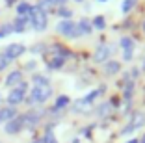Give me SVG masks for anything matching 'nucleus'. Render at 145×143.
I'll return each instance as SVG.
<instances>
[{"instance_id":"obj_1","label":"nucleus","mask_w":145,"mask_h":143,"mask_svg":"<svg viewBox=\"0 0 145 143\" xmlns=\"http://www.w3.org/2000/svg\"><path fill=\"white\" fill-rule=\"evenodd\" d=\"M52 97V87L50 86H34L30 93V99H24L26 104H45Z\"/></svg>"},{"instance_id":"obj_2","label":"nucleus","mask_w":145,"mask_h":143,"mask_svg":"<svg viewBox=\"0 0 145 143\" xmlns=\"http://www.w3.org/2000/svg\"><path fill=\"white\" fill-rule=\"evenodd\" d=\"M26 91H28V82L22 80L17 87H11V91L8 93V106H13V108H17L19 104L24 102V97H26Z\"/></svg>"},{"instance_id":"obj_3","label":"nucleus","mask_w":145,"mask_h":143,"mask_svg":"<svg viewBox=\"0 0 145 143\" xmlns=\"http://www.w3.org/2000/svg\"><path fill=\"white\" fill-rule=\"evenodd\" d=\"M141 126H145V114L143 112H134L130 115V121L125 125V128H121V136H128L132 132L140 130Z\"/></svg>"},{"instance_id":"obj_4","label":"nucleus","mask_w":145,"mask_h":143,"mask_svg":"<svg viewBox=\"0 0 145 143\" xmlns=\"http://www.w3.org/2000/svg\"><path fill=\"white\" fill-rule=\"evenodd\" d=\"M30 21H32V26H34V30H37V32L47 30L48 17H47V13H45V9H41L39 6L32 8V11H30Z\"/></svg>"},{"instance_id":"obj_5","label":"nucleus","mask_w":145,"mask_h":143,"mask_svg":"<svg viewBox=\"0 0 145 143\" xmlns=\"http://www.w3.org/2000/svg\"><path fill=\"white\" fill-rule=\"evenodd\" d=\"M43 115H45V114H43V110H30V112L22 114V117H24V128H28V130L37 128Z\"/></svg>"},{"instance_id":"obj_6","label":"nucleus","mask_w":145,"mask_h":143,"mask_svg":"<svg viewBox=\"0 0 145 143\" xmlns=\"http://www.w3.org/2000/svg\"><path fill=\"white\" fill-rule=\"evenodd\" d=\"M22 130H24V117H22V115H17V117H13L11 121L4 123V132L8 136H15Z\"/></svg>"},{"instance_id":"obj_7","label":"nucleus","mask_w":145,"mask_h":143,"mask_svg":"<svg viewBox=\"0 0 145 143\" xmlns=\"http://www.w3.org/2000/svg\"><path fill=\"white\" fill-rule=\"evenodd\" d=\"M56 30H58V34H61V35H65V37H78V28H76V24L69 19V21H61L60 24L56 26Z\"/></svg>"},{"instance_id":"obj_8","label":"nucleus","mask_w":145,"mask_h":143,"mask_svg":"<svg viewBox=\"0 0 145 143\" xmlns=\"http://www.w3.org/2000/svg\"><path fill=\"white\" fill-rule=\"evenodd\" d=\"M24 52H26V46L21 45V43H11V45H8L4 48V54L8 56L11 61H13V59H17V58H21Z\"/></svg>"},{"instance_id":"obj_9","label":"nucleus","mask_w":145,"mask_h":143,"mask_svg":"<svg viewBox=\"0 0 145 143\" xmlns=\"http://www.w3.org/2000/svg\"><path fill=\"white\" fill-rule=\"evenodd\" d=\"M110 54H112V48L108 45H101L97 48V50H95V54H93V59L97 63H101V61H106L108 58H110Z\"/></svg>"},{"instance_id":"obj_10","label":"nucleus","mask_w":145,"mask_h":143,"mask_svg":"<svg viewBox=\"0 0 145 143\" xmlns=\"http://www.w3.org/2000/svg\"><path fill=\"white\" fill-rule=\"evenodd\" d=\"M21 82H22V71H11L8 76H6L4 84L8 86V87H17Z\"/></svg>"},{"instance_id":"obj_11","label":"nucleus","mask_w":145,"mask_h":143,"mask_svg":"<svg viewBox=\"0 0 145 143\" xmlns=\"http://www.w3.org/2000/svg\"><path fill=\"white\" fill-rule=\"evenodd\" d=\"M17 108H13V106H4V108H0V123H8L11 121L13 117H17Z\"/></svg>"},{"instance_id":"obj_12","label":"nucleus","mask_w":145,"mask_h":143,"mask_svg":"<svg viewBox=\"0 0 145 143\" xmlns=\"http://www.w3.org/2000/svg\"><path fill=\"white\" fill-rule=\"evenodd\" d=\"M30 22V15H24V17H19L15 19V22H13V32H17V34H22L26 30V24Z\"/></svg>"},{"instance_id":"obj_13","label":"nucleus","mask_w":145,"mask_h":143,"mask_svg":"<svg viewBox=\"0 0 145 143\" xmlns=\"http://www.w3.org/2000/svg\"><path fill=\"white\" fill-rule=\"evenodd\" d=\"M119 71H121L119 61H115V59H110V61H106V63H104V74L114 76V74H117Z\"/></svg>"},{"instance_id":"obj_14","label":"nucleus","mask_w":145,"mask_h":143,"mask_svg":"<svg viewBox=\"0 0 145 143\" xmlns=\"http://www.w3.org/2000/svg\"><path fill=\"white\" fill-rule=\"evenodd\" d=\"M71 104V99L67 97V95H60V97L56 99V102H54V106H52V112H60V110H63V108H67V106Z\"/></svg>"},{"instance_id":"obj_15","label":"nucleus","mask_w":145,"mask_h":143,"mask_svg":"<svg viewBox=\"0 0 145 143\" xmlns=\"http://www.w3.org/2000/svg\"><path fill=\"white\" fill-rule=\"evenodd\" d=\"M76 28H78V34H86V35H88V34H91V30H93V26H91V22L89 21H86V19H82V21L80 22H78V24H76Z\"/></svg>"},{"instance_id":"obj_16","label":"nucleus","mask_w":145,"mask_h":143,"mask_svg":"<svg viewBox=\"0 0 145 143\" xmlns=\"http://www.w3.org/2000/svg\"><path fill=\"white\" fill-rule=\"evenodd\" d=\"M112 102H103V104L97 108V115L99 117H106V115H110V112H112Z\"/></svg>"},{"instance_id":"obj_17","label":"nucleus","mask_w":145,"mask_h":143,"mask_svg":"<svg viewBox=\"0 0 145 143\" xmlns=\"http://www.w3.org/2000/svg\"><path fill=\"white\" fill-rule=\"evenodd\" d=\"M132 93H134V82L127 80V86H125V91H123V101L128 102L130 99H132Z\"/></svg>"},{"instance_id":"obj_18","label":"nucleus","mask_w":145,"mask_h":143,"mask_svg":"<svg viewBox=\"0 0 145 143\" xmlns=\"http://www.w3.org/2000/svg\"><path fill=\"white\" fill-rule=\"evenodd\" d=\"M30 11H32V6L28 4V2H21V4L17 6V15H19V17L30 15Z\"/></svg>"},{"instance_id":"obj_19","label":"nucleus","mask_w":145,"mask_h":143,"mask_svg":"<svg viewBox=\"0 0 145 143\" xmlns=\"http://www.w3.org/2000/svg\"><path fill=\"white\" fill-rule=\"evenodd\" d=\"M41 139H43V143H58L54 132H52V126H48V128H47V132H45V136H43Z\"/></svg>"},{"instance_id":"obj_20","label":"nucleus","mask_w":145,"mask_h":143,"mask_svg":"<svg viewBox=\"0 0 145 143\" xmlns=\"http://www.w3.org/2000/svg\"><path fill=\"white\" fill-rule=\"evenodd\" d=\"M34 84L35 86H50V80H48L47 76H43V74H34Z\"/></svg>"},{"instance_id":"obj_21","label":"nucleus","mask_w":145,"mask_h":143,"mask_svg":"<svg viewBox=\"0 0 145 143\" xmlns=\"http://www.w3.org/2000/svg\"><path fill=\"white\" fill-rule=\"evenodd\" d=\"M63 61H65L63 58H60V56H54V58L50 59V63H48V69H61Z\"/></svg>"},{"instance_id":"obj_22","label":"nucleus","mask_w":145,"mask_h":143,"mask_svg":"<svg viewBox=\"0 0 145 143\" xmlns=\"http://www.w3.org/2000/svg\"><path fill=\"white\" fill-rule=\"evenodd\" d=\"M9 63H11V59H9L8 56H6L4 52H2V54H0V72L6 71V69L9 67Z\"/></svg>"},{"instance_id":"obj_23","label":"nucleus","mask_w":145,"mask_h":143,"mask_svg":"<svg viewBox=\"0 0 145 143\" xmlns=\"http://www.w3.org/2000/svg\"><path fill=\"white\" fill-rule=\"evenodd\" d=\"M121 46H123V50H132L134 48V41L130 37H121Z\"/></svg>"},{"instance_id":"obj_24","label":"nucleus","mask_w":145,"mask_h":143,"mask_svg":"<svg viewBox=\"0 0 145 143\" xmlns=\"http://www.w3.org/2000/svg\"><path fill=\"white\" fill-rule=\"evenodd\" d=\"M104 26H106V21H104V17H95V19H93V28L103 30Z\"/></svg>"},{"instance_id":"obj_25","label":"nucleus","mask_w":145,"mask_h":143,"mask_svg":"<svg viewBox=\"0 0 145 143\" xmlns=\"http://www.w3.org/2000/svg\"><path fill=\"white\" fill-rule=\"evenodd\" d=\"M134 6H136V0H123V13H130Z\"/></svg>"},{"instance_id":"obj_26","label":"nucleus","mask_w":145,"mask_h":143,"mask_svg":"<svg viewBox=\"0 0 145 143\" xmlns=\"http://www.w3.org/2000/svg\"><path fill=\"white\" fill-rule=\"evenodd\" d=\"M13 32V24H4L2 28H0V39L6 37V35H9Z\"/></svg>"},{"instance_id":"obj_27","label":"nucleus","mask_w":145,"mask_h":143,"mask_svg":"<svg viewBox=\"0 0 145 143\" xmlns=\"http://www.w3.org/2000/svg\"><path fill=\"white\" fill-rule=\"evenodd\" d=\"M58 15H60V17H65L69 21L71 15H72V11H69V9H65V8H60V9H58Z\"/></svg>"},{"instance_id":"obj_28","label":"nucleus","mask_w":145,"mask_h":143,"mask_svg":"<svg viewBox=\"0 0 145 143\" xmlns=\"http://www.w3.org/2000/svg\"><path fill=\"white\" fill-rule=\"evenodd\" d=\"M50 6H54V0H41V2H39V8H41V9L50 8Z\"/></svg>"},{"instance_id":"obj_29","label":"nucleus","mask_w":145,"mask_h":143,"mask_svg":"<svg viewBox=\"0 0 145 143\" xmlns=\"http://www.w3.org/2000/svg\"><path fill=\"white\" fill-rule=\"evenodd\" d=\"M123 59L125 61H130V59H132V50H125L123 52Z\"/></svg>"},{"instance_id":"obj_30","label":"nucleus","mask_w":145,"mask_h":143,"mask_svg":"<svg viewBox=\"0 0 145 143\" xmlns=\"http://www.w3.org/2000/svg\"><path fill=\"white\" fill-rule=\"evenodd\" d=\"M35 65H37L35 61H28V63L24 65V67H26V71H34V69H35Z\"/></svg>"},{"instance_id":"obj_31","label":"nucleus","mask_w":145,"mask_h":143,"mask_svg":"<svg viewBox=\"0 0 145 143\" xmlns=\"http://www.w3.org/2000/svg\"><path fill=\"white\" fill-rule=\"evenodd\" d=\"M32 50H34L35 54H37V52H43V50H45V45H35L34 48H32Z\"/></svg>"},{"instance_id":"obj_32","label":"nucleus","mask_w":145,"mask_h":143,"mask_svg":"<svg viewBox=\"0 0 145 143\" xmlns=\"http://www.w3.org/2000/svg\"><path fill=\"white\" fill-rule=\"evenodd\" d=\"M127 143H140V139H136V138H130Z\"/></svg>"},{"instance_id":"obj_33","label":"nucleus","mask_w":145,"mask_h":143,"mask_svg":"<svg viewBox=\"0 0 145 143\" xmlns=\"http://www.w3.org/2000/svg\"><path fill=\"white\" fill-rule=\"evenodd\" d=\"M65 2H67V0H54V4H60V6L65 4Z\"/></svg>"},{"instance_id":"obj_34","label":"nucleus","mask_w":145,"mask_h":143,"mask_svg":"<svg viewBox=\"0 0 145 143\" xmlns=\"http://www.w3.org/2000/svg\"><path fill=\"white\" fill-rule=\"evenodd\" d=\"M32 143H43V139H41V138H39V139H34Z\"/></svg>"},{"instance_id":"obj_35","label":"nucleus","mask_w":145,"mask_h":143,"mask_svg":"<svg viewBox=\"0 0 145 143\" xmlns=\"http://www.w3.org/2000/svg\"><path fill=\"white\" fill-rule=\"evenodd\" d=\"M6 2H8L9 6H11V4H15V0H6Z\"/></svg>"},{"instance_id":"obj_36","label":"nucleus","mask_w":145,"mask_h":143,"mask_svg":"<svg viewBox=\"0 0 145 143\" xmlns=\"http://www.w3.org/2000/svg\"><path fill=\"white\" fill-rule=\"evenodd\" d=\"M141 69H143V71H145V59H143V63H141Z\"/></svg>"},{"instance_id":"obj_37","label":"nucleus","mask_w":145,"mask_h":143,"mask_svg":"<svg viewBox=\"0 0 145 143\" xmlns=\"http://www.w3.org/2000/svg\"><path fill=\"white\" fill-rule=\"evenodd\" d=\"M140 143H145V136H143V138H141V139H140Z\"/></svg>"},{"instance_id":"obj_38","label":"nucleus","mask_w":145,"mask_h":143,"mask_svg":"<svg viewBox=\"0 0 145 143\" xmlns=\"http://www.w3.org/2000/svg\"><path fill=\"white\" fill-rule=\"evenodd\" d=\"M2 101H4V99H2V95H0V104H2Z\"/></svg>"},{"instance_id":"obj_39","label":"nucleus","mask_w":145,"mask_h":143,"mask_svg":"<svg viewBox=\"0 0 145 143\" xmlns=\"http://www.w3.org/2000/svg\"><path fill=\"white\" fill-rule=\"evenodd\" d=\"M143 32H145V22H143Z\"/></svg>"},{"instance_id":"obj_40","label":"nucleus","mask_w":145,"mask_h":143,"mask_svg":"<svg viewBox=\"0 0 145 143\" xmlns=\"http://www.w3.org/2000/svg\"><path fill=\"white\" fill-rule=\"evenodd\" d=\"M101 2H106V0H101Z\"/></svg>"},{"instance_id":"obj_41","label":"nucleus","mask_w":145,"mask_h":143,"mask_svg":"<svg viewBox=\"0 0 145 143\" xmlns=\"http://www.w3.org/2000/svg\"><path fill=\"white\" fill-rule=\"evenodd\" d=\"M76 2H82V0H76Z\"/></svg>"},{"instance_id":"obj_42","label":"nucleus","mask_w":145,"mask_h":143,"mask_svg":"<svg viewBox=\"0 0 145 143\" xmlns=\"http://www.w3.org/2000/svg\"><path fill=\"white\" fill-rule=\"evenodd\" d=\"M0 143H2V141H0Z\"/></svg>"}]
</instances>
